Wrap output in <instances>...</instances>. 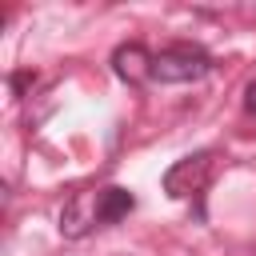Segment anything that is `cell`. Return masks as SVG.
<instances>
[{"label":"cell","instance_id":"obj_1","mask_svg":"<svg viewBox=\"0 0 256 256\" xmlns=\"http://www.w3.org/2000/svg\"><path fill=\"white\" fill-rule=\"evenodd\" d=\"M208 72H212V56L196 44H172L152 60V80L160 84H192V80H204Z\"/></svg>","mask_w":256,"mask_h":256},{"label":"cell","instance_id":"obj_2","mask_svg":"<svg viewBox=\"0 0 256 256\" xmlns=\"http://www.w3.org/2000/svg\"><path fill=\"white\" fill-rule=\"evenodd\" d=\"M212 160H216L212 152H192V156L176 160V164L164 172V192H168L172 200H188V196H196V192L208 184Z\"/></svg>","mask_w":256,"mask_h":256},{"label":"cell","instance_id":"obj_3","mask_svg":"<svg viewBox=\"0 0 256 256\" xmlns=\"http://www.w3.org/2000/svg\"><path fill=\"white\" fill-rule=\"evenodd\" d=\"M96 224H100V216H96V192H76V196L60 208V232H64L68 240L88 236Z\"/></svg>","mask_w":256,"mask_h":256},{"label":"cell","instance_id":"obj_4","mask_svg":"<svg viewBox=\"0 0 256 256\" xmlns=\"http://www.w3.org/2000/svg\"><path fill=\"white\" fill-rule=\"evenodd\" d=\"M152 60H156V56H148L144 44H120V48L112 52V68H116V76L128 80V84L148 80V76H152Z\"/></svg>","mask_w":256,"mask_h":256},{"label":"cell","instance_id":"obj_5","mask_svg":"<svg viewBox=\"0 0 256 256\" xmlns=\"http://www.w3.org/2000/svg\"><path fill=\"white\" fill-rule=\"evenodd\" d=\"M132 208H136V196H132L128 188H120V184L96 188V216H100V224H116V220H124Z\"/></svg>","mask_w":256,"mask_h":256},{"label":"cell","instance_id":"obj_6","mask_svg":"<svg viewBox=\"0 0 256 256\" xmlns=\"http://www.w3.org/2000/svg\"><path fill=\"white\" fill-rule=\"evenodd\" d=\"M28 84H32V72H16V76H12V92H16V96H20Z\"/></svg>","mask_w":256,"mask_h":256},{"label":"cell","instance_id":"obj_7","mask_svg":"<svg viewBox=\"0 0 256 256\" xmlns=\"http://www.w3.org/2000/svg\"><path fill=\"white\" fill-rule=\"evenodd\" d=\"M244 108H248V112L256 116V80H252V84L244 88Z\"/></svg>","mask_w":256,"mask_h":256}]
</instances>
